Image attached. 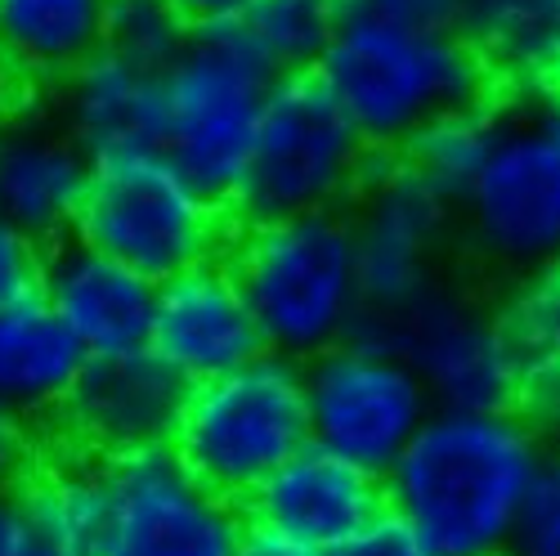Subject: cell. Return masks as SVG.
<instances>
[{
	"instance_id": "18",
	"label": "cell",
	"mask_w": 560,
	"mask_h": 556,
	"mask_svg": "<svg viewBox=\"0 0 560 556\" xmlns=\"http://www.w3.org/2000/svg\"><path fill=\"white\" fill-rule=\"evenodd\" d=\"M55 90H59L55 113L81 139V149L90 158L162 149V135H166L162 72H144L100 50Z\"/></svg>"
},
{
	"instance_id": "24",
	"label": "cell",
	"mask_w": 560,
	"mask_h": 556,
	"mask_svg": "<svg viewBox=\"0 0 560 556\" xmlns=\"http://www.w3.org/2000/svg\"><path fill=\"white\" fill-rule=\"evenodd\" d=\"M493 126H498V113H493V100H489L480 108H466V113L431 121L399 158L412 166V175H422L431 189L440 198H448L453 211H457V198L466 194V184L476 179V171H480V162L493 144Z\"/></svg>"
},
{
	"instance_id": "28",
	"label": "cell",
	"mask_w": 560,
	"mask_h": 556,
	"mask_svg": "<svg viewBox=\"0 0 560 556\" xmlns=\"http://www.w3.org/2000/svg\"><path fill=\"white\" fill-rule=\"evenodd\" d=\"M40 274H45V243L0 220V310L40 297Z\"/></svg>"
},
{
	"instance_id": "19",
	"label": "cell",
	"mask_w": 560,
	"mask_h": 556,
	"mask_svg": "<svg viewBox=\"0 0 560 556\" xmlns=\"http://www.w3.org/2000/svg\"><path fill=\"white\" fill-rule=\"evenodd\" d=\"M85 350L40 297L0 310V408L23 422L55 417L81 373Z\"/></svg>"
},
{
	"instance_id": "23",
	"label": "cell",
	"mask_w": 560,
	"mask_h": 556,
	"mask_svg": "<svg viewBox=\"0 0 560 556\" xmlns=\"http://www.w3.org/2000/svg\"><path fill=\"white\" fill-rule=\"evenodd\" d=\"M238 27L273 77H305L328 55L341 10L337 0H256Z\"/></svg>"
},
{
	"instance_id": "1",
	"label": "cell",
	"mask_w": 560,
	"mask_h": 556,
	"mask_svg": "<svg viewBox=\"0 0 560 556\" xmlns=\"http://www.w3.org/2000/svg\"><path fill=\"white\" fill-rule=\"evenodd\" d=\"M547 462L516 408H435L382 476L386 512L435 556H511Z\"/></svg>"
},
{
	"instance_id": "15",
	"label": "cell",
	"mask_w": 560,
	"mask_h": 556,
	"mask_svg": "<svg viewBox=\"0 0 560 556\" xmlns=\"http://www.w3.org/2000/svg\"><path fill=\"white\" fill-rule=\"evenodd\" d=\"M95 158L63 126L55 108L0 104V220L36 243L77 234Z\"/></svg>"
},
{
	"instance_id": "3",
	"label": "cell",
	"mask_w": 560,
	"mask_h": 556,
	"mask_svg": "<svg viewBox=\"0 0 560 556\" xmlns=\"http://www.w3.org/2000/svg\"><path fill=\"white\" fill-rule=\"evenodd\" d=\"M224 260L273 355L310 363L363 328L368 297L346 211L243 220Z\"/></svg>"
},
{
	"instance_id": "27",
	"label": "cell",
	"mask_w": 560,
	"mask_h": 556,
	"mask_svg": "<svg viewBox=\"0 0 560 556\" xmlns=\"http://www.w3.org/2000/svg\"><path fill=\"white\" fill-rule=\"evenodd\" d=\"M341 19L422 27V32H462L466 0H337Z\"/></svg>"
},
{
	"instance_id": "6",
	"label": "cell",
	"mask_w": 560,
	"mask_h": 556,
	"mask_svg": "<svg viewBox=\"0 0 560 556\" xmlns=\"http://www.w3.org/2000/svg\"><path fill=\"white\" fill-rule=\"evenodd\" d=\"M372 158L377 153L363 144L318 72L278 77L260 113L247 175L229 207L243 220L346 211Z\"/></svg>"
},
{
	"instance_id": "22",
	"label": "cell",
	"mask_w": 560,
	"mask_h": 556,
	"mask_svg": "<svg viewBox=\"0 0 560 556\" xmlns=\"http://www.w3.org/2000/svg\"><path fill=\"white\" fill-rule=\"evenodd\" d=\"M462 32L506 85H560V0H466Z\"/></svg>"
},
{
	"instance_id": "31",
	"label": "cell",
	"mask_w": 560,
	"mask_h": 556,
	"mask_svg": "<svg viewBox=\"0 0 560 556\" xmlns=\"http://www.w3.org/2000/svg\"><path fill=\"white\" fill-rule=\"evenodd\" d=\"M328 556H435L422 538H417L408 525H399L390 512L382 521H372L363 534H354L350 543L332 547Z\"/></svg>"
},
{
	"instance_id": "17",
	"label": "cell",
	"mask_w": 560,
	"mask_h": 556,
	"mask_svg": "<svg viewBox=\"0 0 560 556\" xmlns=\"http://www.w3.org/2000/svg\"><path fill=\"white\" fill-rule=\"evenodd\" d=\"M40 301L63 318L85 359L126 355L149 346L158 283L72 234L45 247Z\"/></svg>"
},
{
	"instance_id": "12",
	"label": "cell",
	"mask_w": 560,
	"mask_h": 556,
	"mask_svg": "<svg viewBox=\"0 0 560 556\" xmlns=\"http://www.w3.org/2000/svg\"><path fill=\"white\" fill-rule=\"evenodd\" d=\"M243 502L207 489L171 449L108 457V530L100 556H238Z\"/></svg>"
},
{
	"instance_id": "35",
	"label": "cell",
	"mask_w": 560,
	"mask_h": 556,
	"mask_svg": "<svg viewBox=\"0 0 560 556\" xmlns=\"http://www.w3.org/2000/svg\"><path fill=\"white\" fill-rule=\"evenodd\" d=\"M238 556H310V552H301V547H292V543H278V538H269V534H256V530H252Z\"/></svg>"
},
{
	"instance_id": "29",
	"label": "cell",
	"mask_w": 560,
	"mask_h": 556,
	"mask_svg": "<svg viewBox=\"0 0 560 556\" xmlns=\"http://www.w3.org/2000/svg\"><path fill=\"white\" fill-rule=\"evenodd\" d=\"M511 556H560V453L547 462Z\"/></svg>"
},
{
	"instance_id": "37",
	"label": "cell",
	"mask_w": 560,
	"mask_h": 556,
	"mask_svg": "<svg viewBox=\"0 0 560 556\" xmlns=\"http://www.w3.org/2000/svg\"><path fill=\"white\" fill-rule=\"evenodd\" d=\"M10 85H14V77H10V63H5V55H0V104H5Z\"/></svg>"
},
{
	"instance_id": "34",
	"label": "cell",
	"mask_w": 560,
	"mask_h": 556,
	"mask_svg": "<svg viewBox=\"0 0 560 556\" xmlns=\"http://www.w3.org/2000/svg\"><path fill=\"white\" fill-rule=\"evenodd\" d=\"M166 5L184 19L189 32H202V27H238L256 0H166Z\"/></svg>"
},
{
	"instance_id": "10",
	"label": "cell",
	"mask_w": 560,
	"mask_h": 556,
	"mask_svg": "<svg viewBox=\"0 0 560 556\" xmlns=\"http://www.w3.org/2000/svg\"><path fill=\"white\" fill-rule=\"evenodd\" d=\"M359 333L390 341L422 378L435 408H516L525 355L511 341L498 305L453 288L448 278L390 318H363Z\"/></svg>"
},
{
	"instance_id": "25",
	"label": "cell",
	"mask_w": 560,
	"mask_h": 556,
	"mask_svg": "<svg viewBox=\"0 0 560 556\" xmlns=\"http://www.w3.org/2000/svg\"><path fill=\"white\" fill-rule=\"evenodd\" d=\"M498 314L525 363L560 359V256L511 278V288L498 301Z\"/></svg>"
},
{
	"instance_id": "4",
	"label": "cell",
	"mask_w": 560,
	"mask_h": 556,
	"mask_svg": "<svg viewBox=\"0 0 560 556\" xmlns=\"http://www.w3.org/2000/svg\"><path fill=\"white\" fill-rule=\"evenodd\" d=\"M305 444V363L265 350L224 378L189 386L171 453L207 489L247 502Z\"/></svg>"
},
{
	"instance_id": "36",
	"label": "cell",
	"mask_w": 560,
	"mask_h": 556,
	"mask_svg": "<svg viewBox=\"0 0 560 556\" xmlns=\"http://www.w3.org/2000/svg\"><path fill=\"white\" fill-rule=\"evenodd\" d=\"M538 95H542V104H547V113H551V121L560 126V85H556V90H538Z\"/></svg>"
},
{
	"instance_id": "16",
	"label": "cell",
	"mask_w": 560,
	"mask_h": 556,
	"mask_svg": "<svg viewBox=\"0 0 560 556\" xmlns=\"http://www.w3.org/2000/svg\"><path fill=\"white\" fill-rule=\"evenodd\" d=\"M149 350L162 355L189 386L224 378L265 355L260 323L224 256L158 283Z\"/></svg>"
},
{
	"instance_id": "32",
	"label": "cell",
	"mask_w": 560,
	"mask_h": 556,
	"mask_svg": "<svg viewBox=\"0 0 560 556\" xmlns=\"http://www.w3.org/2000/svg\"><path fill=\"white\" fill-rule=\"evenodd\" d=\"M32 467H36L32 427L23 422L19 413L0 408V489H19Z\"/></svg>"
},
{
	"instance_id": "30",
	"label": "cell",
	"mask_w": 560,
	"mask_h": 556,
	"mask_svg": "<svg viewBox=\"0 0 560 556\" xmlns=\"http://www.w3.org/2000/svg\"><path fill=\"white\" fill-rule=\"evenodd\" d=\"M516 413L525 417V422L547 444H560V359L525 363V382H521Z\"/></svg>"
},
{
	"instance_id": "8",
	"label": "cell",
	"mask_w": 560,
	"mask_h": 556,
	"mask_svg": "<svg viewBox=\"0 0 560 556\" xmlns=\"http://www.w3.org/2000/svg\"><path fill=\"white\" fill-rule=\"evenodd\" d=\"M493 113V144L457 198V234L485 265L525 274L560 256V126L538 90Z\"/></svg>"
},
{
	"instance_id": "33",
	"label": "cell",
	"mask_w": 560,
	"mask_h": 556,
	"mask_svg": "<svg viewBox=\"0 0 560 556\" xmlns=\"http://www.w3.org/2000/svg\"><path fill=\"white\" fill-rule=\"evenodd\" d=\"M0 556H50L14 489H0Z\"/></svg>"
},
{
	"instance_id": "20",
	"label": "cell",
	"mask_w": 560,
	"mask_h": 556,
	"mask_svg": "<svg viewBox=\"0 0 560 556\" xmlns=\"http://www.w3.org/2000/svg\"><path fill=\"white\" fill-rule=\"evenodd\" d=\"M113 0H0V55L14 81L59 85L104 50Z\"/></svg>"
},
{
	"instance_id": "11",
	"label": "cell",
	"mask_w": 560,
	"mask_h": 556,
	"mask_svg": "<svg viewBox=\"0 0 560 556\" xmlns=\"http://www.w3.org/2000/svg\"><path fill=\"white\" fill-rule=\"evenodd\" d=\"M346 216L372 318H390L444 283L457 211L404 158H372Z\"/></svg>"
},
{
	"instance_id": "13",
	"label": "cell",
	"mask_w": 560,
	"mask_h": 556,
	"mask_svg": "<svg viewBox=\"0 0 560 556\" xmlns=\"http://www.w3.org/2000/svg\"><path fill=\"white\" fill-rule=\"evenodd\" d=\"M184 399H189V382L144 346L85 359L59 417L81 453L126 457L144 449H171Z\"/></svg>"
},
{
	"instance_id": "21",
	"label": "cell",
	"mask_w": 560,
	"mask_h": 556,
	"mask_svg": "<svg viewBox=\"0 0 560 556\" xmlns=\"http://www.w3.org/2000/svg\"><path fill=\"white\" fill-rule=\"evenodd\" d=\"M14 494L50 556H100L108 530V457H55L32 467Z\"/></svg>"
},
{
	"instance_id": "9",
	"label": "cell",
	"mask_w": 560,
	"mask_h": 556,
	"mask_svg": "<svg viewBox=\"0 0 560 556\" xmlns=\"http://www.w3.org/2000/svg\"><path fill=\"white\" fill-rule=\"evenodd\" d=\"M310 444L386 476L435 413L412 363L382 337L354 333L305 363Z\"/></svg>"
},
{
	"instance_id": "7",
	"label": "cell",
	"mask_w": 560,
	"mask_h": 556,
	"mask_svg": "<svg viewBox=\"0 0 560 556\" xmlns=\"http://www.w3.org/2000/svg\"><path fill=\"white\" fill-rule=\"evenodd\" d=\"M273 81L278 77L252 50L243 27L194 32L179 59L162 72V149L198 189H207L224 207L247 175Z\"/></svg>"
},
{
	"instance_id": "14",
	"label": "cell",
	"mask_w": 560,
	"mask_h": 556,
	"mask_svg": "<svg viewBox=\"0 0 560 556\" xmlns=\"http://www.w3.org/2000/svg\"><path fill=\"white\" fill-rule=\"evenodd\" d=\"M243 517L256 534L292 543L310 556H328L386 517V485L382 476L359 472L354 462L305 444L243 502Z\"/></svg>"
},
{
	"instance_id": "2",
	"label": "cell",
	"mask_w": 560,
	"mask_h": 556,
	"mask_svg": "<svg viewBox=\"0 0 560 556\" xmlns=\"http://www.w3.org/2000/svg\"><path fill=\"white\" fill-rule=\"evenodd\" d=\"M318 81L377 158H399L431 121L493 100V72L466 32L341 19Z\"/></svg>"
},
{
	"instance_id": "26",
	"label": "cell",
	"mask_w": 560,
	"mask_h": 556,
	"mask_svg": "<svg viewBox=\"0 0 560 556\" xmlns=\"http://www.w3.org/2000/svg\"><path fill=\"white\" fill-rule=\"evenodd\" d=\"M189 36L194 32L184 27V19L166 0H113L104 50L144 72H166L184 45H189Z\"/></svg>"
},
{
	"instance_id": "5",
	"label": "cell",
	"mask_w": 560,
	"mask_h": 556,
	"mask_svg": "<svg viewBox=\"0 0 560 556\" xmlns=\"http://www.w3.org/2000/svg\"><path fill=\"white\" fill-rule=\"evenodd\" d=\"M224 202L175 166L166 149L95 158L77 239L117 256L153 283L215 260L229 243Z\"/></svg>"
}]
</instances>
